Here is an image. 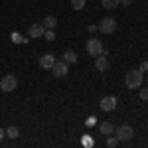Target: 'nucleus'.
Segmentation results:
<instances>
[{"label": "nucleus", "instance_id": "nucleus-1", "mask_svg": "<svg viewBox=\"0 0 148 148\" xmlns=\"http://www.w3.org/2000/svg\"><path fill=\"white\" fill-rule=\"evenodd\" d=\"M125 83L128 89H138L142 87V71L140 69H130L125 75Z\"/></svg>", "mask_w": 148, "mask_h": 148}, {"label": "nucleus", "instance_id": "nucleus-2", "mask_svg": "<svg viewBox=\"0 0 148 148\" xmlns=\"http://www.w3.org/2000/svg\"><path fill=\"white\" fill-rule=\"evenodd\" d=\"M113 134L119 138V142H128V140L134 138V128L130 125H121L119 128H114Z\"/></svg>", "mask_w": 148, "mask_h": 148}, {"label": "nucleus", "instance_id": "nucleus-3", "mask_svg": "<svg viewBox=\"0 0 148 148\" xmlns=\"http://www.w3.org/2000/svg\"><path fill=\"white\" fill-rule=\"evenodd\" d=\"M16 85H18V79H16V75H4L2 79H0V89L4 93H10L16 89Z\"/></svg>", "mask_w": 148, "mask_h": 148}, {"label": "nucleus", "instance_id": "nucleus-4", "mask_svg": "<svg viewBox=\"0 0 148 148\" xmlns=\"http://www.w3.org/2000/svg\"><path fill=\"white\" fill-rule=\"evenodd\" d=\"M85 47H87V53H89V56H93V57L101 56L103 49H105V47H103V44L99 42V40H95V38H91V40L87 42V46H85Z\"/></svg>", "mask_w": 148, "mask_h": 148}, {"label": "nucleus", "instance_id": "nucleus-5", "mask_svg": "<svg viewBox=\"0 0 148 148\" xmlns=\"http://www.w3.org/2000/svg\"><path fill=\"white\" fill-rule=\"evenodd\" d=\"M97 28L101 30L103 34H113L114 30H116V20H113V18H103Z\"/></svg>", "mask_w": 148, "mask_h": 148}, {"label": "nucleus", "instance_id": "nucleus-6", "mask_svg": "<svg viewBox=\"0 0 148 148\" xmlns=\"http://www.w3.org/2000/svg\"><path fill=\"white\" fill-rule=\"evenodd\" d=\"M51 73L56 75V77H65L69 73V65L61 59V61H56L53 65H51Z\"/></svg>", "mask_w": 148, "mask_h": 148}, {"label": "nucleus", "instance_id": "nucleus-7", "mask_svg": "<svg viewBox=\"0 0 148 148\" xmlns=\"http://www.w3.org/2000/svg\"><path fill=\"white\" fill-rule=\"evenodd\" d=\"M99 107H101L105 113H111V111H114V109H116V99H114V97H111V95H109V97H103L101 103H99Z\"/></svg>", "mask_w": 148, "mask_h": 148}, {"label": "nucleus", "instance_id": "nucleus-8", "mask_svg": "<svg viewBox=\"0 0 148 148\" xmlns=\"http://www.w3.org/2000/svg\"><path fill=\"white\" fill-rule=\"evenodd\" d=\"M53 63H56L53 53H44V56L40 57V67H42V69H51Z\"/></svg>", "mask_w": 148, "mask_h": 148}, {"label": "nucleus", "instance_id": "nucleus-9", "mask_svg": "<svg viewBox=\"0 0 148 148\" xmlns=\"http://www.w3.org/2000/svg\"><path fill=\"white\" fill-rule=\"evenodd\" d=\"M44 32H46L44 24H32L30 26V36L32 38H44Z\"/></svg>", "mask_w": 148, "mask_h": 148}, {"label": "nucleus", "instance_id": "nucleus-10", "mask_svg": "<svg viewBox=\"0 0 148 148\" xmlns=\"http://www.w3.org/2000/svg\"><path fill=\"white\" fill-rule=\"evenodd\" d=\"M95 67L99 69V71H105V69L109 67V59H107V56H105V53H101V56L95 57Z\"/></svg>", "mask_w": 148, "mask_h": 148}, {"label": "nucleus", "instance_id": "nucleus-11", "mask_svg": "<svg viewBox=\"0 0 148 148\" xmlns=\"http://www.w3.org/2000/svg\"><path fill=\"white\" fill-rule=\"evenodd\" d=\"M42 24H44V28H46V30H56V26H57V18H56V16H46Z\"/></svg>", "mask_w": 148, "mask_h": 148}, {"label": "nucleus", "instance_id": "nucleus-12", "mask_svg": "<svg viewBox=\"0 0 148 148\" xmlns=\"http://www.w3.org/2000/svg\"><path fill=\"white\" fill-rule=\"evenodd\" d=\"M63 61H65L67 65L75 63V61H77V53H75L73 49H67V51H63Z\"/></svg>", "mask_w": 148, "mask_h": 148}, {"label": "nucleus", "instance_id": "nucleus-13", "mask_svg": "<svg viewBox=\"0 0 148 148\" xmlns=\"http://www.w3.org/2000/svg\"><path fill=\"white\" fill-rule=\"evenodd\" d=\"M99 132L105 134V136H109V134L114 132V126L111 125V123H101V125H99Z\"/></svg>", "mask_w": 148, "mask_h": 148}, {"label": "nucleus", "instance_id": "nucleus-14", "mask_svg": "<svg viewBox=\"0 0 148 148\" xmlns=\"http://www.w3.org/2000/svg\"><path fill=\"white\" fill-rule=\"evenodd\" d=\"M103 8H107V10H114L119 4H121V0H101Z\"/></svg>", "mask_w": 148, "mask_h": 148}, {"label": "nucleus", "instance_id": "nucleus-15", "mask_svg": "<svg viewBox=\"0 0 148 148\" xmlns=\"http://www.w3.org/2000/svg\"><path fill=\"white\" fill-rule=\"evenodd\" d=\"M6 136H8V138H18V136H20L18 126H8V128H6Z\"/></svg>", "mask_w": 148, "mask_h": 148}, {"label": "nucleus", "instance_id": "nucleus-16", "mask_svg": "<svg viewBox=\"0 0 148 148\" xmlns=\"http://www.w3.org/2000/svg\"><path fill=\"white\" fill-rule=\"evenodd\" d=\"M116 144H119V138L114 136V134H109V136H107V146H109V148H114Z\"/></svg>", "mask_w": 148, "mask_h": 148}, {"label": "nucleus", "instance_id": "nucleus-17", "mask_svg": "<svg viewBox=\"0 0 148 148\" xmlns=\"http://www.w3.org/2000/svg\"><path fill=\"white\" fill-rule=\"evenodd\" d=\"M71 6L75 10H83L85 8V0H71Z\"/></svg>", "mask_w": 148, "mask_h": 148}, {"label": "nucleus", "instance_id": "nucleus-18", "mask_svg": "<svg viewBox=\"0 0 148 148\" xmlns=\"http://www.w3.org/2000/svg\"><path fill=\"white\" fill-rule=\"evenodd\" d=\"M44 38H46L47 42H53V40H56V32H53V30H46V32H44Z\"/></svg>", "mask_w": 148, "mask_h": 148}, {"label": "nucleus", "instance_id": "nucleus-19", "mask_svg": "<svg viewBox=\"0 0 148 148\" xmlns=\"http://www.w3.org/2000/svg\"><path fill=\"white\" fill-rule=\"evenodd\" d=\"M140 99H142V101H148V87L140 89Z\"/></svg>", "mask_w": 148, "mask_h": 148}, {"label": "nucleus", "instance_id": "nucleus-20", "mask_svg": "<svg viewBox=\"0 0 148 148\" xmlns=\"http://www.w3.org/2000/svg\"><path fill=\"white\" fill-rule=\"evenodd\" d=\"M10 38H12V42H14V44H20V42H22V36H20V34H16V32H14V34H12Z\"/></svg>", "mask_w": 148, "mask_h": 148}, {"label": "nucleus", "instance_id": "nucleus-21", "mask_svg": "<svg viewBox=\"0 0 148 148\" xmlns=\"http://www.w3.org/2000/svg\"><path fill=\"white\" fill-rule=\"evenodd\" d=\"M4 136H6V130H4V128H0V142L4 140Z\"/></svg>", "mask_w": 148, "mask_h": 148}, {"label": "nucleus", "instance_id": "nucleus-22", "mask_svg": "<svg viewBox=\"0 0 148 148\" xmlns=\"http://www.w3.org/2000/svg\"><path fill=\"white\" fill-rule=\"evenodd\" d=\"M140 69H142V71H144V69H148V61H142V63H140Z\"/></svg>", "mask_w": 148, "mask_h": 148}, {"label": "nucleus", "instance_id": "nucleus-23", "mask_svg": "<svg viewBox=\"0 0 148 148\" xmlns=\"http://www.w3.org/2000/svg\"><path fill=\"white\" fill-rule=\"evenodd\" d=\"M130 2H132V0H121V4H125V6H128Z\"/></svg>", "mask_w": 148, "mask_h": 148}, {"label": "nucleus", "instance_id": "nucleus-24", "mask_svg": "<svg viewBox=\"0 0 148 148\" xmlns=\"http://www.w3.org/2000/svg\"><path fill=\"white\" fill-rule=\"evenodd\" d=\"M146 81H148V79H146Z\"/></svg>", "mask_w": 148, "mask_h": 148}]
</instances>
